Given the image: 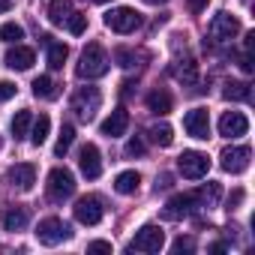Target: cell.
<instances>
[{
    "mask_svg": "<svg viewBox=\"0 0 255 255\" xmlns=\"http://www.w3.org/2000/svg\"><path fill=\"white\" fill-rule=\"evenodd\" d=\"M219 159H222L219 165H222V168H225L228 174H243V171L249 168L252 150H249V147H243V144H234V147H225Z\"/></svg>",
    "mask_w": 255,
    "mask_h": 255,
    "instance_id": "cell-9",
    "label": "cell"
},
{
    "mask_svg": "<svg viewBox=\"0 0 255 255\" xmlns=\"http://www.w3.org/2000/svg\"><path fill=\"white\" fill-rule=\"evenodd\" d=\"M105 27L114 33H132L135 27H141V15L132 6H117V9L105 12Z\"/></svg>",
    "mask_w": 255,
    "mask_h": 255,
    "instance_id": "cell-5",
    "label": "cell"
},
{
    "mask_svg": "<svg viewBox=\"0 0 255 255\" xmlns=\"http://www.w3.org/2000/svg\"><path fill=\"white\" fill-rule=\"evenodd\" d=\"M240 201H243V189H234V192L228 195V207H225V210H237Z\"/></svg>",
    "mask_w": 255,
    "mask_h": 255,
    "instance_id": "cell-37",
    "label": "cell"
},
{
    "mask_svg": "<svg viewBox=\"0 0 255 255\" xmlns=\"http://www.w3.org/2000/svg\"><path fill=\"white\" fill-rule=\"evenodd\" d=\"M138 183H141V174H138V171H120V174L114 177V189H117L120 195L138 192Z\"/></svg>",
    "mask_w": 255,
    "mask_h": 255,
    "instance_id": "cell-19",
    "label": "cell"
},
{
    "mask_svg": "<svg viewBox=\"0 0 255 255\" xmlns=\"http://www.w3.org/2000/svg\"><path fill=\"white\" fill-rule=\"evenodd\" d=\"M87 249H90V252H111V243H108V240H93Z\"/></svg>",
    "mask_w": 255,
    "mask_h": 255,
    "instance_id": "cell-39",
    "label": "cell"
},
{
    "mask_svg": "<svg viewBox=\"0 0 255 255\" xmlns=\"http://www.w3.org/2000/svg\"><path fill=\"white\" fill-rule=\"evenodd\" d=\"M66 27H69V33L81 36V33L87 30V15H81V12H72V15L66 18Z\"/></svg>",
    "mask_w": 255,
    "mask_h": 255,
    "instance_id": "cell-32",
    "label": "cell"
},
{
    "mask_svg": "<svg viewBox=\"0 0 255 255\" xmlns=\"http://www.w3.org/2000/svg\"><path fill=\"white\" fill-rule=\"evenodd\" d=\"M144 153V141L141 138H129L126 141V156H141Z\"/></svg>",
    "mask_w": 255,
    "mask_h": 255,
    "instance_id": "cell-34",
    "label": "cell"
},
{
    "mask_svg": "<svg viewBox=\"0 0 255 255\" xmlns=\"http://www.w3.org/2000/svg\"><path fill=\"white\" fill-rule=\"evenodd\" d=\"M147 108H150L153 114L165 117V114H171L174 99H171V93H168V90H150V93H147Z\"/></svg>",
    "mask_w": 255,
    "mask_h": 255,
    "instance_id": "cell-18",
    "label": "cell"
},
{
    "mask_svg": "<svg viewBox=\"0 0 255 255\" xmlns=\"http://www.w3.org/2000/svg\"><path fill=\"white\" fill-rule=\"evenodd\" d=\"M165 246V231L159 225H141L129 243V252H159Z\"/></svg>",
    "mask_w": 255,
    "mask_h": 255,
    "instance_id": "cell-4",
    "label": "cell"
},
{
    "mask_svg": "<svg viewBox=\"0 0 255 255\" xmlns=\"http://www.w3.org/2000/svg\"><path fill=\"white\" fill-rule=\"evenodd\" d=\"M96 3H111V0H96Z\"/></svg>",
    "mask_w": 255,
    "mask_h": 255,
    "instance_id": "cell-44",
    "label": "cell"
},
{
    "mask_svg": "<svg viewBox=\"0 0 255 255\" xmlns=\"http://www.w3.org/2000/svg\"><path fill=\"white\" fill-rule=\"evenodd\" d=\"M48 132H51V117H48V114H39V117L30 123V141L39 147V144H45Z\"/></svg>",
    "mask_w": 255,
    "mask_h": 255,
    "instance_id": "cell-20",
    "label": "cell"
},
{
    "mask_svg": "<svg viewBox=\"0 0 255 255\" xmlns=\"http://www.w3.org/2000/svg\"><path fill=\"white\" fill-rule=\"evenodd\" d=\"M6 180H9V186H15L18 192H27V189H33V183H36V168H33L30 162L12 165L9 174H6Z\"/></svg>",
    "mask_w": 255,
    "mask_h": 255,
    "instance_id": "cell-16",
    "label": "cell"
},
{
    "mask_svg": "<svg viewBox=\"0 0 255 255\" xmlns=\"http://www.w3.org/2000/svg\"><path fill=\"white\" fill-rule=\"evenodd\" d=\"M246 132H249V120H246L243 111H225V114L219 117V135H225V138H240V135H246Z\"/></svg>",
    "mask_w": 255,
    "mask_h": 255,
    "instance_id": "cell-13",
    "label": "cell"
},
{
    "mask_svg": "<svg viewBox=\"0 0 255 255\" xmlns=\"http://www.w3.org/2000/svg\"><path fill=\"white\" fill-rule=\"evenodd\" d=\"M75 192V177L69 168H51L48 174V198L51 201H63Z\"/></svg>",
    "mask_w": 255,
    "mask_h": 255,
    "instance_id": "cell-7",
    "label": "cell"
},
{
    "mask_svg": "<svg viewBox=\"0 0 255 255\" xmlns=\"http://www.w3.org/2000/svg\"><path fill=\"white\" fill-rule=\"evenodd\" d=\"M150 141L153 144H159V147H168L171 141H174V129H171V126L168 123H156V126H150Z\"/></svg>",
    "mask_w": 255,
    "mask_h": 255,
    "instance_id": "cell-25",
    "label": "cell"
},
{
    "mask_svg": "<svg viewBox=\"0 0 255 255\" xmlns=\"http://www.w3.org/2000/svg\"><path fill=\"white\" fill-rule=\"evenodd\" d=\"M30 123H33V114H30V111H18V114L12 117V135H15V138L30 135Z\"/></svg>",
    "mask_w": 255,
    "mask_h": 255,
    "instance_id": "cell-28",
    "label": "cell"
},
{
    "mask_svg": "<svg viewBox=\"0 0 255 255\" xmlns=\"http://www.w3.org/2000/svg\"><path fill=\"white\" fill-rule=\"evenodd\" d=\"M99 105H102L99 87H90V84H87V87H78L75 96H72V111H75V117H78L81 123H90V120L96 117Z\"/></svg>",
    "mask_w": 255,
    "mask_h": 255,
    "instance_id": "cell-2",
    "label": "cell"
},
{
    "mask_svg": "<svg viewBox=\"0 0 255 255\" xmlns=\"http://www.w3.org/2000/svg\"><path fill=\"white\" fill-rule=\"evenodd\" d=\"M0 39L9 42V45H12V42L18 45V42L24 39V27H21L18 21H6V24H0Z\"/></svg>",
    "mask_w": 255,
    "mask_h": 255,
    "instance_id": "cell-29",
    "label": "cell"
},
{
    "mask_svg": "<svg viewBox=\"0 0 255 255\" xmlns=\"http://www.w3.org/2000/svg\"><path fill=\"white\" fill-rule=\"evenodd\" d=\"M195 207H201V195L198 192H183V195H174L168 204H165V219H183L189 216Z\"/></svg>",
    "mask_w": 255,
    "mask_h": 255,
    "instance_id": "cell-11",
    "label": "cell"
},
{
    "mask_svg": "<svg viewBox=\"0 0 255 255\" xmlns=\"http://www.w3.org/2000/svg\"><path fill=\"white\" fill-rule=\"evenodd\" d=\"M69 237H72V228L63 219H57V216H48V219H42L36 225V240L42 246H57V243H63Z\"/></svg>",
    "mask_w": 255,
    "mask_h": 255,
    "instance_id": "cell-3",
    "label": "cell"
},
{
    "mask_svg": "<svg viewBox=\"0 0 255 255\" xmlns=\"http://www.w3.org/2000/svg\"><path fill=\"white\" fill-rule=\"evenodd\" d=\"M252 48H255V33H246V42H243V51H249V54H252Z\"/></svg>",
    "mask_w": 255,
    "mask_h": 255,
    "instance_id": "cell-40",
    "label": "cell"
},
{
    "mask_svg": "<svg viewBox=\"0 0 255 255\" xmlns=\"http://www.w3.org/2000/svg\"><path fill=\"white\" fill-rule=\"evenodd\" d=\"M114 57L120 60V66H123V69H129V66H132V60H135V57H132V51H126V48H117V51H114Z\"/></svg>",
    "mask_w": 255,
    "mask_h": 255,
    "instance_id": "cell-36",
    "label": "cell"
},
{
    "mask_svg": "<svg viewBox=\"0 0 255 255\" xmlns=\"http://www.w3.org/2000/svg\"><path fill=\"white\" fill-rule=\"evenodd\" d=\"M240 69H243V72H252V69H255L252 54H249V51H243V54H240Z\"/></svg>",
    "mask_w": 255,
    "mask_h": 255,
    "instance_id": "cell-38",
    "label": "cell"
},
{
    "mask_svg": "<svg viewBox=\"0 0 255 255\" xmlns=\"http://www.w3.org/2000/svg\"><path fill=\"white\" fill-rule=\"evenodd\" d=\"M183 126H186V132H189L192 138L207 141V138H210V114H207V108H192V111H186Z\"/></svg>",
    "mask_w": 255,
    "mask_h": 255,
    "instance_id": "cell-12",
    "label": "cell"
},
{
    "mask_svg": "<svg viewBox=\"0 0 255 255\" xmlns=\"http://www.w3.org/2000/svg\"><path fill=\"white\" fill-rule=\"evenodd\" d=\"M69 15H72V0H51V6H48V21L51 24H66Z\"/></svg>",
    "mask_w": 255,
    "mask_h": 255,
    "instance_id": "cell-22",
    "label": "cell"
},
{
    "mask_svg": "<svg viewBox=\"0 0 255 255\" xmlns=\"http://www.w3.org/2000/svg\"><path fill=\"white\" fill-rule=\"evenodd\" d=\"M9 9V0H0V12H6Z\"/></svg>",
    "mask_w": 255,
    "mask_h": 255,
    "instance_id": "cell-43",
    "label": "cell"
},
{
    "mask_svg": "<svg viewBox=\"0 0 255 255\" xmlns=\"http://www.w3.org/2000/svg\"><path fill=\"white\" fill-rule=\"evenodd\" d=\"M33 63H36V54H33V48H27V45H15V48H9V54H6V66H9V69L24 72V69H30Z\"/></svg>",
    "mask_w": 255,
    "mask_h": 255,
    "instance_id": "cell-17",
    "label": "cell"
},
{
    "mask_svg": "<svg viewBox=\"0 0 255 255\" xmlns=\"http://www.w3.org/2000/svg\"><path fill=\"white\" fill-rule=\"evenodd\" d=\"M204 6H207V0H189V9L192 12H201Z\"/></svg>",
    "mask_w": 255,
    "mask_h": 255,
    "instance_id": "cell-41",
    "label": "cell"
},
{
    "mask_svg": "<svg viewBox=\"0 0 255 255\" xmlns=\"http://www.w3.org/2000/svg\"><path fill=\"white\" fill-rule=\"evenodd\" d=\"M198 195H201V204H216L219 195H222V186H219L216 180H207V186H204Z\"/></svg>",
    "mask_w": 255,
    "mask_h": 255,
    "instance_id": "cell-31",
    "label": "cell"
},
{
    "mask_svg": "<svg viewBox=\"0 0 255 255\" xmlns=\"http://www.w3.org/2000/svg\"><path fill=\"white\" fill-rule=\"evenodd\" d=\"M27 225V210L24 207H12L6 216H3V228L6 231H21Z\"/></svg>",
    "mask_w": 255,
    "mask_h": 255,
    "instance_id": "cell-27",
    "label": "cell"
},
{
    "mask_svg": "<svg viewBox=\"0 0 255 255\" xmlns=\"http://www.w3.org/2000/svg\"><path fill=\"white\" fill-rule=\"evenodd\" d=\"M177 168H180V174L186 180H201L210 171V159L204 153H198V150H183L177 156Z\"/></svg>",
    "mask_w": 255,
    "mask_h": 255,
    "instance_id": "cell-6",
    "label": "cell"
},
{
    "mask_svg": "<svg viewBox=\"0 0 255 255\" xmlns=\"http://www.w3.org/2000/svg\"><path fill=\"white\" fill-rule=\"evenodd\" d=\"M222 96L231 99V102H249L252 99V90H249L246 81H228L225 90H222Z\"/></svg>",
    "mask_w": 255,
    "mask_h": 255,
    "instance_id": "cell-24",
    "label": "cell"
},
{
    "mask_svg": "<svg viewBox=\"0 0 255 255\" xmlns=\"http://www.w3.org/2000/svg\"><path fill=\"white\" fill-rule=\"evenodd\" d=\"M15 90H18V87H15L12 81H0V102L12 99V96H15Z\"/></svg>",
    "mask_w": 255,
    "mask_h": 255,
    "instance_id": "cell-35",
    "label": "cell"
},
{
    "mask_svg": "<svg viewBox=\"0 0 255 255\" xmlns=\"http://www.w3.org/2000/svg\"><path fill=\"white\" fill-rule=\"evenodd\" d=\"M78 168L87 180H96L102 174V156H99V147L96 144H84L81 153H78Z\"/></svg>",
    "mask_w": 255,
    "mask_h": 255,
    "instance_id": "cell-15",
    "label": "cell"
},
{
    "mask_svg": "<svg viewBox=\"0 0 255 255\" xmlns=\"http://www.w3.org/2000/svg\"><path fill=\"white\" fill-rule=\"evenodd\" d=\"M45 45H48V66L51 69H63V63L69 57V48L63 42H51V36H45Z\"/></svg>",
    "mask_w": 255,
    "mask_h": 255,
    "instance_id": "cell-21",
    "label": "cell"
},
{
    "mask_svg": "<svg viewBox=\"0 0 255 255\" xmlns=\"http://www.w3.org/2000/svg\"><path fill=\"white\" fill-rule=\"evenodd\" d=\"M126 129H129V111L126 108H114L99 126V132L105 138H120V135H126Z\"/></svg>",
    "mask_w": 255,
    "mask_h": 255,
    "instance_id": "cell-14",
    "label": "cell"
},
{
    "mask_svg": "<svg viewBox=\"0 0 255 255\" xmlns=\"http://www.w3.org/2000/svg\"><path fill=\"white\" fill-rule=\"evenodd\" d=\"M108 72V54L99 42H90L84 51H81V60L75 66V75L84 78V81H93V78H102Z\"/></svg>",
    "mask_w": 255,
    "mask_h": 255,
    "instance_id": "cell-1",
    "label": "cell"
},
{
    "mask_svg": "<svg viewBox=\"0 0 255 255\" xmlns=\"http://www.w3.org/2000/svg\"><path fill=\"white\" fill-rule=\"evenodd\" d=\"M207 33H210L213 39H219V42L234 39V36L240 33V21H237L231 12H216V15L210 18V24H207Z\"/></svg>",
    "mask_w": 255,
    "mask_h": 255,
    "instance_id": "cell-8",
    "label": "cell"
},
{
    "mask_svg": "<svg viewBox=\"0 0 255 255\" xmlns=\"http://www.w3.org/2000/svg\"><path fill=\"white\" fill-rule=\"evenodd\" d=\"M102 216H105V207L96 195H84V198L75 201V219L81 225H99Z\"/></svg>",
    "mask_w": 255,
    "mask_h": 255,
    "instance_id": "cell-10",
    "label": "cell"
},
{
    "mask_svg": "<svg viewBox=\"0 0 255 255\" xmlns=\"http://www.w3.org/2000/svg\"><path fill=\"white\" fill-rule=\"evenodd\" d=\"M171 249H174V252H192V249H195V240H192V237H177V240L171 243Z\"/></svg>",
    "mask_w": 255,
    "mask_h": 255,
    "instance_id": "cell-33",
    "label": "cell"
},
{
    "mask_svg": "<svg viewBox=\"0 0 255 255\" xmlns=\"http://www.w3.org/2000/svg\"><path fill=\"white\" fill-rule=\"evenodd\" d=\"M174 75H177L183 84H192V81L198 78V66H195V60H183V66H177Z\"/></svg>",
    "mask_w": 255,
    "mask_h": 255,
    "instance_id": "cell-30",
    "label": "cell"
},
{
    "mask_svg": "<svg viewBox=\"0 0 255 255\" xmlns=\"http://www.w3.org/2000/svg\"><path fill=\"white\" fill-rule=\"evenodd\" d=\"M33 96L36 99H54L57 96V84H54V78L51 75H39V78H33Z\"/></svg>",
    "mask_w": 255,
    "mask_h": 255,
    "instance_id": "cell-23",
    "label": "cell"
},
{
    "mask_svg": "<svg viewBox=\"0 0 255 255\" xmlns=\"http://www.w3.org/2000/svg\"><path fill=\"white\" fill-rule=\"evenodd\" d=\"M147 6H159V3H168V0H144Z\"/></svg>",
    "mask_w": 255,
    "mask_h": 255,
    "instance_id": "cell-42",
    "label": "cell"
},
{
    "mask_svg": "<svg viewBox=\"0 0 255 255\" xmlns=\"http://www.w3.org/2000/svg\"><path fill=\"white\" fill-rule=\"evenodd\" d=\"M72 141H75V126H72V123H63L60 138H57V144H54V156H66L69 147H72Z\"/></svg>",
    "mask_w": 255,
    "mask_h": 255,
    "instance_id": "cell-26",
    "label": "cell"
}]
</instances>
